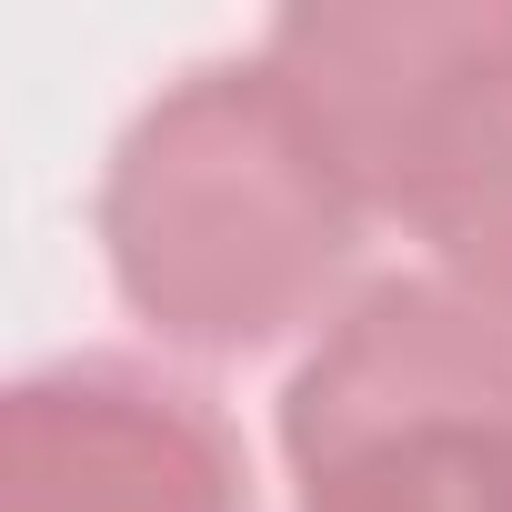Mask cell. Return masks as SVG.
<instances>
[{
	"instance_id": "1",
	"label": "cell",
	"mask_w": 512,
	"mask_h": 512,
	"mask_svg": "<svg viewBox=\"0 0 512 512\" xmlns=\"http://www.w3.org/2000/svg\"><path fill=\"white\" fill-rule=\"evenodd\" d=\"M362 191L272 61L181 71L101 171V262L141 332L201 362L272 352L362 262Z\"/></svg>"
},
{
	"instance_id": "2",
	"label": "cell",
	"mask_w": 512,
	"mask_h": 512,
	"mask_svg": "<svg viewBox=\"0 0 512 512\" xmlns=\"http://www.w3.org/2000/svg\"><path fill=\"white\" fill-rule=\"evenodd\" d=\"M262 61L442 282L512 312V0H302Z\"/></svg>"
},
{
	"instance_id": "3",
	"label": "cell",
	"mask_w": 512,
	"mask_h": 512,
	"mask_svg": "<svg viewBox=\"0 0 512 512\" xmlns=\"http://www.w3.org/2000/svg\"><path fill=\"white\" fill-rule=\"evenodd\" d=\"M292 512H512V312L462 282H362L282 382Z\"/></svg>"
},
{
	"instance_id": "4",
	"label": "cell",
	"mask_w": 512,
	"mask_h": 512,
	"mask_svg": "<svg viewBox=\"0 0 512 512\" xmlns=\"http://www.w3.org/2000/svg\"><path fill=\"white\" fill-rule=\"evenodd\" d=\"M0 512H251V462L191 382L91 352L11 382Z\"/></svg>"
}]
</instances>
